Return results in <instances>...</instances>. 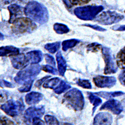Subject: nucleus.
I'll return each mask as SVG.
<instances>
[{
	"mask_svg": "<svg viewBox=\"0 0 125 125\" xmlns=\"http://www.w3.org/2000/svg\"><path fill=\"white\" fill-rule=\"evenodd\" d=\"M24 14L27 17L40 24L46 23L49 19V12L46 7L36 1H32L27 4L24 8Z\"/></svg>",
	"mask_w": 125,
	"mask_h": 125,
	"instance_id": "1",
	"label": "nucleus"
},
{
	"mask_svg": "<svg viewBox=\"0 0 125 125\" xmlns=\"http://www.w3.org/2000/svg\"><path fill=\"white\" fill-rule=\"evenodd\" d=\"M62 102L75 111H80L84 107L85 99L80 90L73 88L64 95Z\"/></svg>",
	"mask_w": 125,
	"mask_h": 125,
	"instance_id": "2",
	"label": "nucleus"
},
{
	"mask_svg": "<svg viewBox=\"0 0 125 125\" xmlns=\"http://www.w3.org/2000/svg\"><path fill=\"white\" fill-rule=\"evenodd\" d=\"M29 18H18L13 22L12 30L16 34H25L32 33L37 29V26Z\"/></svg>",
	"mask_w": 125,
	"mask_h": 125,
	"instance_id": "3",
	"label": "nucleus"
},
{
	"mask_svg": "<svg viewBox=\"0 0 125 125\" xmlns=\"http://www.w3.org/2000/svg\"><path fill=\"white\" fill-rule=\"evenodd\" d=\"M41 70L40 65H32L19 71L14 78V80L18 84L23 85L27 82L34 80L40 73Z\"/></svg>",
	"mask_w": 125,
	"mask_h": 125,
	"instance_id": "4",
	"label": "nucleus"
},
{
	"mask_svg": "<svg viewBox=\"0 0 125 125\" xmlns=\"http://www.w3.org/2000/svg\"><path fill=\"white\" fill-rule=\"evenodd\" d=\"M104 10L102 6H88L78 7L74 10L75 15L80 20L90 21L95 18Z\"/></svg>",
	"mask_w": 125,
	"mask_h": 125,
	"instance_id": "5",
	"label": "nucleus"
},
{
	"mask_svg": "<svg viewBox=\"0 0 125 125\" xmlns=\"http://www.w3.org/2000/svg\"><path fill=\"white\" fill-rule=\"evenodd\" d=\"M25 106L23 99L15 101L11 99L1 106V109L8 115L15 117L21 114L25 109Z\"/></svg>",
	"mask_w": 125,
	"mask_h": 125,
	"instance_id": "6",
	"label": "nucleus"
},
{
	"mask_svg": "<svg viewBox=\"0 0 125 125\" xmlns=\"http://www.w3.org/2000/svg\"><path fill=\"white\" fill-rule=\"evenodd\" d=\"M124 18V15L121 14L115 11H108L96 17L94 21L103 25H111L120 22Z\"/></svg>",
	"mask_w": 125,
	"mask_h": 125,
	"instance_id": "7",
	"label": "nucleus"
},
{
	"mask_svg": "<svg viewBox=\"0 0 125 125\" xmlns=\"http://www.w3.org/2000/svg\"><path fill=\"white\" fill-rule=\"evenodd\" d=\"M103 58L105 62L104 74L105 75L115 74L117 72L118 66L114 60L110 49L104 47L102 49Z\"/></svg>",
	"mask_w": 125,
	"mask_h": 125,
	"instance_id": "8",
	"label": "nucleus"
},
{
	"mask_svg": "<svg viewBox=\"0 0 125 125\" xmlns=\"http://www.w3.org/2000/svg\"><path fill=\"white\" fill-rule=\"evenodd\" d=\"M45 112L44 106L39 107H31L28 108L24 115V119L27 124H30L32 119L35 117L42 118Z\"/></svg>",
	"mask_w": 125,
	"mask_h": 125,
	"instance_id": "9",
	"label": "nucleus"
},
{
	"mask_svg": "<svg viewBox=\"0 0 125 125\" xmlns=\"http://www.w3.org/2000/svg\"><path fill=\"white\" fill-rule=\"evenodd\" d=\"M95 85L98 88H110L115 85L117 80L112 76H104L98 75L93 78Z\"/></svg>",
	"mask_w": 125,
	"mask_h": 125,
	"instance_id": "10",
	"label": "nucleus"
},
{
	"mask_svg": "<svg viewBox=\"0 0 125 125\" xmlns=\"http://www.w3.org/2000/svg\"><path fill=\"white\" fill-rule=\"evenodd\" d=\"M100 110L110 111L114 114L118 115L123 111L122 104L118 100L111 99L103 104Z\"/></svg>",
	"mask_w": 125,
	"mask_h": 125,
	"instance_id": "11",
	"label": "nucleus"
},
{
	"mask_svg": "<svg viewBox=\"0 0 125 125\" xmlns=\"http://www.w3.org/2000/svg\"><path fill=\"white\" fill-rule=\"evenodd\" d=\"M10 60L13 67L17 70H22L30 64L26 55L22 54L10 57Z\"/></svg>",
	"mask_w": 125,
	"mask_h": 125,
	"instance_id": "12",
	"label": "nucleus"
},
{
	"mask_svg": "<svg viewBox=\"0 0 125 125\" xmlns=\"http://www.w3.org/2000/svg\"><path fill=\"white\" fill-rule=\"evenodd\" d=\"M10 12V19L9 22L12 24L14 21L22 16L24 13V9L17 4H12L8 7Z\"/></svg>",
	"mask_w": 125,
	"mask_h": 125,
	"instance_id": "13",
	"label": "nucleus"
},
{
	"mask_svg": "<svg viewBox=\"0 0 125 125\" xmlns=\"http://www.w3.org/2000/svg\"><path fill=\"white\" fill-rule=\"evenodd\" d=\"M113 117L108 112H101L96 115L94 119V125H111Z\"/></svg>",
	"mask_w": 125,
	"mask_h": 125,
	"instance_id": "14",
	"label": "nucleus"
},
{
	"mask_svg": "<svg viewBox=\"0 0 125 125\" xmlns=\"http://www.w3.org/2000/svg\"><path fill=\"white\" fill-rule=\"evenodd\" d=\"M26 55L29 63L31 65L37 64L43 60V53L40 50L29 52Z\"/></svg>",
	"mask_w": 125,
	"mask_h": 125,
	"instance_id": "15",
	"label": "nucleus"
},
{
	"mask_svg": "<svg viewBox=\"0 0 125 125\" xmlns=\"http://www.w3.org/2000/svg\"><path fill=\"white\" fill-rule=\"evenodd\" d=\"M43 95L41 93L36 92H32L25 96V101L29 105H34L39 103L42 100Z\"/></svg>",
	"mask_w": 125,
	"mask_h": 125,
	"instance_id": "16",
	"label": "nucleus"
},
{
	"mask_svg": "<svg viewBox=\"0 0 125 125\" xmlns=\"http://www.w3.org/2000/svg\"><path fill=\"white\" fill-rule=\"evenodd\" d=\"M56 60L58 62V68L60 76L63 77L67 70V64L66 60L62 56L61 51H59L56 54Z\"/></svg>",
	"mask_w": 125,
	"mask_h": 125,
	"instance_id": "17",
	"label": "nucleus"
},
{
	"mask_svg": "<svg viewBox=\"0 0 125 125\" xmlns=\"http://www.w3.org/2000/svg\"><path fill=\"white\" fill-rule=\"evenodd\" d=\"M20 50L13 46L1 47L0 48V55L1 57H12L19 54Z\"/></svg>",
	"mask_w": 125,
	"mask_h": 125,
	"instance_id": "18",
	"label": "nucleus"
},
{
	"mask_svg": "<svg viewBox=\"0 0 125 125\" xmlns=\"http://www.w3.org/2000/svg\"><path fill=\"white\" fill-rule=\"evenodd\" d=\"M87 95L90 103L93 105L92 109V115H93L97 108L102 103V100L98 97V96H97V95H95L94 93L87 92Z\"/></svg>",
	"mask_w": 125,
	"mask_h": 125,
	"instance_id": "19",
	"label": "nucleus"
},
{
	"mask_svg": "<svg viewBox=\"0 0 125 125\" xmlns=\"http://www.w3.org/2000/svg\"><path fill=\"white\" fill-rule=\"evenodd\" d=\"M95 95L101 97L103 98L106 99H109L114 97H117L121 96L125 93L121 91H116V92H99L94 93Z\"/></svg>",
	"mask_w": 125,
	"mask_h": 125,
	"instance_id": "20",
	"label": "nucleus"
},
{
	"mask_svg": "<svg viewBox=\"0 0 125 125\" xmlns=\"http://www.w3.org/2000/svg\"><path fill=\"white\" fill-rule=\"evenodd\" d=\"M80 40L76 39L65 40L62 43V50L66 52L71 48L75 47L77 44L80 43Z\"/></svg>",
	"mask_w": 125,
	"mask_h": 125,
	"instance_id": "21",
	"label": "nucleus"
},
{
	"mask_svg": "<svg viewBox=\"0 0 125 125\" xmlns=\"http://www.w3.org/2000/svg\"><path fill=\"white\" fill-rule=\"evenodd\" d=\"M116 62L120 68L125 69V47L118 53L116 57Z\"/></svg>",
	"mask_w": 125,
	"mask_h": 125,
	"instance_id": "22",
	"label": "nucleus"
},
{
	"mask_svg": "<svg viewBox=\"0 0 125 125\" xmlns=\"http://www.w3.org/2000/svg\"><path fill=\"white\" fill-rule=\"evenodd\" d=\"M71 88V86L68 84V83H66L64 81H61L59 83V85L54 89V92L57 94L60 95L62 93L68 90Z\"/></svg>",
	"mask_w": 125,
	"mask_h": 125,
	"instance_id": "23",
	"label": "nucleus"
},
{
	"mask_svg": "<svg viewBox=\"0 0 125 125\" xmlns=\"http://www.w3.org/2000/svg\"><path fill=\"white\" fill-rule=\"evenodd\" d=\"M54 30L58 34H67L70 32V29L65 24L57 23L54 25Z\"/></svg>",
	"mask_w": 125,
	"mask_h": 125,
	"instance_id": "24",
	"label": "nucleus"
},
{
	"mask_svg": "<svg viewBox=\"0 0 125 125\" xmlns=\"http://www.w3.org/2000/svg\"><path fill=\"white\" fill-rule=\"evenodd\" d=\"M61 81V80L59 78H53L46 81L43 85L44 88H48L54 89L55 87Z\"/></svg>",
	"mask_w": 125,
	"mask_h": 125,
	"instance_id": "25",
	"label": "nucleus"
},
{
	"mask_svg": "<svg viewBox=\"0 0 125 125\" xmlns=\"http://www.w3.org/2000/svg\"><path fill=\"white\" fill-rule=\"evenodd\" d=\"M61 42H57L48 43L45 45V49L47 50L51 54H55L60 48Z\"/></svg>",
	"mask_w": 125,
	"mask_h": 125,
	"instance_id": "26",
	"label": "nucleus"
},
{
	"mask_svg": "<svg viewBox=\"0 0 125 125\" xmlns=\"http://www.w3.org/2000/svg\"><path fill=\"white\" fill-rule=\"evenodd\" d=\"M76 83L79 86L84 89H91L92 87L91 83L89 80L79 79L76 82Z\"/></svg>",
	"mask_w": 125,
	"mask_h": 125,
	"instance_id": "27",
	"label": "nucleus"
},
{
	"mask_svg": "<svg viewBox=\"0 0 125 125\" xmlns=\"http://www.w3.org/2000/svg\"><path fill=\"white\" fill-rule=\"evenodd\" d=\"M102 49V46L101 44L98 43H92L89 44L87 46V50L88 52H92L93 53L97 52L100 50Z\"/></svg>",
	"mask_w": 125,
	"mask_h": 125,
	"instance_id": "28",
	"label": "nucleus"
},
{
	"mask_svg": "<svg viewBox=\"0 0 125 125\" xmlns=\"http://www.w3.org/2000/svg\"><path fill=\"white\" fill-rule=\"evenodd\" d=\"M34 80H32V81H30L28 82H27L23 84V86L18 89L19 91L22 93H24V92H28L30 91L31 88H32V85L33 84Z\"/></svg>",
	"mask_w": 125,
	"mask_h": 125,
	"instance_id": "29",
	"label": "nucleus"
},
{
	"mask_svg": "<svg viewBox=\"0 0 125 125\" xmlns=\"http://www.w3.org/2000/svg\"><path fill=\"white\" fill-rule=\"evenodd\" d=\"M45 122L47 125H59V122L57 119L52 115H47L44 117Z\"/></svg>",
	"mask_w": 125,
	"mask_h": 125,
	"instance_id": "30",
	"label": "nucleus"
},
{
	"mask_svg": "<svg viewBox=\"0 0 125 125\" xmlns=\"http://www.w3.org/2000/svg\"><path fill=\"white\" fill-rule=\"evenodd\" d=\"M42 70L43 71L49 73L51 74H53L54 75H57L58 74V71L55 68L49 65H43L41 67Z\"/></svg>",
	"mask_w": 125,
	"mask_h": 125,
	"instance_id": "31",
	"label": "nucleus"
},
{
	"mask_svg": "<svg viewBox=\"0 0 125 125\" xmlns=\"http://www.w3.org/2000/svg\"><path fill=\"white\" fill-rule=\"evenodd\" d=\"M45 57L46 61L48 64L55 67L56 62L55 61L54 58L53 56L49 55V54H46L45 55Z\"/></svg>",
	"mask_w": 125,
	"mask_h": 125,
	"instance_id": "32",
	"label": "nucleus"
},
{
	"mask_svg": "<svg viewBox=\"0 0 125 125\" xmlns=\"http://www.w3.org/2000/svg\"><path fill=\"white\" fill-rule=\"evenodd\" d=\"M91 0H70L73 6L84 5L88 3Z\"/></svg>",
	"mask_w": 125,
	"mask_h": 125,
	"instance_id": "33",
	"label": "nucleus"
},
{
	"mask_svg": "<svg viewBox=\"0 0 125 125\" xmlns=\"http://www.w3.org/2000/svg\"><path fill=\"white\" fill-rule=\"evenodd\" d=\"M82 26L91 28L94 30H95L98 31H100V32H104V31H106V30L105 29H104L102 27H101L100 26H98V25H91V24H84Z\"/></svg>",
	"mask_w": 125,
	"mask_h": 125,
	"instance_id": "34",
	"label": "nucleus"
},
{
	"mask_svg": "<svg viewBox=\"0 0 125 125\" xmlns=\"http://www.w3.org/2000/svg\"><path fill=\"white\" fill-rule=\"evenodd\" d=\"M51 76H46L44 77H43V78H42L39 80H38L36 83L34 85L35 87L37 88H39L40 89V87H41L42 86V83H43L45 81H46L48 78H50Z\"/></svg>",
	"mask_w": 125,
	"mask_h": 125,
	"instance_id": "35",
	"label": "nucleus"
},
{
	"mask_svg": "<svg viewBox=\"0 0 125 125\" xmlns=\"http://www.w3.org/2000/svg\"><path fill=\"white\" fill-rule=\"evenodd\" d=\"M119 80L121 84L125 87V69L121 71L118 77Z\"/></svg>",
	"mask_w": 125,
	"mask_h": 125,
	"instance_id": "36",
	"label": "nucleus"
},
{
	"mask_svg": "<svg viewBox=\"0 0 125 125\" xmlns=\"http://www.w3.org/2000/svg\"><path fill=\"white\" fill-rule=\"evenodd\" d=\"M1 125H14V123L5 116L1 117Z\"/></svg>",
	"mask_w": 125,
	"mask_h": 125,
	"instance_id": "37",
	"label": "nucleus"
},
{
	"mask_svg": "<svg viewBox=\"0 0 125 125\" xmlns=\"http://www.w3.org/2000/svg\"><path fill=\"white\" fill-rule=\"evenodd\" d=\"M31 123H32L33 125H45V124L44 122L41 119V118L37 117H35L32 119Z\"/></svg>",
	"mask_w": 125,
	"mask_h": 125,
	"instance_id": "38",
	"label": "nucleus"
},
{
	"mask_svg": "<svg viewBox=\"0 0 125 125\" xmlns=\"http://www.w3.org/2000/svg\"><path fill=\"white\" fill-rule=\"evenodd\" d=\"M27 0H3L4 4H8L14 3H25Z\"/></svg>",
	"mask_w": 125,
	"mask_h": 125,
	"instance_id": "39",
	"label": "nucleus"
},
{
	"mask_svg": "<svg viewBox=\"0 0 125 125\" xmlns=\"http://www.w3.org/2000/svg\"><path fill=\"white\" fill-rule=\"evenodd\" d=\"M2 84L4 85L5 87H6L7 88H14V86L11 83L6 81L4 80H2Z\"/></svg>",
	"mask_w": 125,
	"mask_h": 125,
	"instance_id": "40",
	"label": "nucleus"
},
{
	"mask_svg": "<svg viewBox=\"0 0 125 125\" xmlns=\"http://www.w3.org/2000/svg\"><path fill=\"white\" fill-rule=\"evenodd\" d=\"M63 3L65 4L66 6L68 8H71L73 7V5H72L70 0H62Z\"/></svg>",
	"mask_w": 125,
	"mask_h": 125,
	"instance_id": "41",
	"label": "nucleus"
},
{
	"mask_svg": "<svg viewBox=\"0 0 125 125\" xmlns=\"http://www.w3.org/2000/svg\"><path fill=\"white\" fill-rule=\"evenodd\" d=\"M113 30L115 31H125V25H122V26H120L117 28H114L112 29Z\"/></svg>",
	"mask_w": 125,
	"mask_h": 125,
	"instance_id": "42",
	"label": "nucleus"
},
{
	"mask_svg": "<svg viewBox=\"0 0 125 125\" xmlns=\"http://www.w3.org/2000/svg\"><path fill=\"white\" fill-rule=\"evenodd\" d=\"M4 35H3L2 33H1V40H4Z\"/></svg>",
	"mask_w": 125,
	"mask_h": 125,
	"instance_id": "43",
	"label": "nucleus"
},
{
	"mask_svg": "<svg viewBox=\"0 0 125 125\" xmlns=\"http://www.w3.org/2000/svg\"></svg>",
	"mask_w": 125,
	"mask_h": 125,
	"instance_id": "44",
	"label": "nucleus"
}]
</instances>
